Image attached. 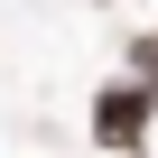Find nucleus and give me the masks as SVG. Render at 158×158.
<instances>
[{"label":"nucleus","mask_w":158,"mask_h":158,"mask_svg":"<svg viewBox=\"0 0 158 158\" xmlns=\"http://www.w3.org/2000/svg\"><path fill=\"white\" fill-rule=\"evenodd\" d=\"M149 121H158V102H149L139 84H102V93H93V139H102L112 158H139Z\"/></svg>","instance_id":"1"},{"label":"nucleus","mask_w":158,"mask_h":158,"mask_svg":"<svg viewBox=\"0 0 158 158\" xmlns=\"http://www.w3.org/2000/svg\"><path fill=\"white\" fill-rule=\"evenodd\" d=\"M130 84L158 102V37H139V47H130Z\"/></svg>","instance_id":"2"}]
</instances>
